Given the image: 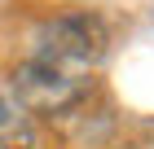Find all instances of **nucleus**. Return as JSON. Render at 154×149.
Wrapping results in <instances>:
<instances>
[{
	"instance_id": "f257e3e1",
	"label": "nucleus",
	"mask_w": 154,
	"mask_h": 149,
	"mask_svg": "<svg viewBox=\"0 0 154 149\" xmlns=\"http://www.w3.org/2000/svg\"><path fill=\"white\" fill-rule=\"evenodd\" d=\"M35 61L53 70H66V75H84L97 70L110 57V26L97 18V13H62V18H48L35 31Z\"/></svg>"
},
{
	"instance_id": "7ed1b4c3",
	"label": "nucleus",
	"mask_w": 154,
	"mask_h": 149,
	"mask_svg": "<svg viewBox=\"0 0 154 149\" xmlns=\"http://www.w3.org/2000/svg\"><path fill=\"white\" fill-rule=\"evenodd\" d=\"M0 149H44L35 118L9 97H0Z\"/></svg>"
},
{
	"instance_id": "f03ea898",
	"label": "nucleus",
	"mask_w": 154,
	"mask_h": 149,
	"mask_svg": "<svg viewBox=\"0 0 154 149\" xmlns=\"http://www.w3.org/2000/svg\"><path fill=\"white\" fill-rule=\"evenodd\" d=\"M88 88L93 79H84V75H66V70H53L44 61L26 57L22 66L13 70V97L26 110V114H71L75 105L88 101Z\"/></svg>"
}]
</instances>
